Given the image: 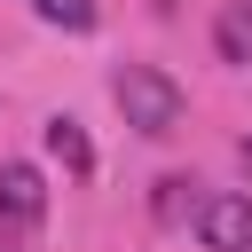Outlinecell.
Returning <instances> with one entry per match:
<instances>
[{
    "mask_svg": "<svg viewBox=\"0 0 252 252\" xmlns=\"http://www.w3.org/2000/svg\"><path fill=\"white\" fill-rule=\"evenodd\" d=\"M244 165H252V134H244Z\"/></svg>",
    "mask_w": 252,
    "mask_h": 252,
    "instance_id": "cell-8",
    "label": "cell"
},
{
    "mask_svg": "<svg viewBox=\"0 0 252 252\" xmlns=\"http://www.w3.org/2000/svg\"><path fill=\"white\" fill-rule=\"evenodd\" d=\"M0 252H16V244H0Z\"/></svg>",
    "mask_w": 252,
    "mask_h": 252,
    "instance_id": "cell-9",
    "label": "cell"
},
{
    "mask_svg": "<svg viewBox=\"0 0 252 252\" xmlns=\"http://www.w3.org/2000/svg\"><path fill=\"white\" fill-rule=\"evenodd\" d=\"M47 150H55L71 173H94V142H87V134H79V118H63V110L47 118Z\"/></svg>",
    "mask_w": 252,
    "mask_h": 252,
    "instance_id": "cell-5",
    "label": "cell"
},
{
    "mask_svg": "<svg viewBox=\"0 0 252 252\" xmlns=\"http://www.w3.org/2000/svg\"><path fill=\"white\" fill-rule=\"evenodd\" d=\"M213 47H220V63H252V0H228V8H220Z\"/></svg>",
    "mask_w": 252,
    "mask_h": 252,
    "instance_id": "cell-4",
    "label": "cell"
},
{
    "mask_svg": "<svg viewBox=\"0 0 252 252\" xmlns=\"http://www.w3.org/2000/svg\"><path fill=\"white\" fill-rule=\"evenodd\" d=\"M39 220H47V181L32 165H0V244L32 236Z\"/></svg>",
    "mask_w": 252,
    "mask_h": 252,
    "instance_id": "cell-3",
    "label": "cell"
},
{
    "mask_svg": "<svg viewBox=\"0 0 252 252\" xmlns=\"http://www.w3.org/2000/svg\"><path fill=\"white\" fill-rule=\"evenodd\" d=\"M189 189H197V181L165 173V181H158V220H189V213H197V197H189Z\"/></svg>",
    "mask_w": 252,
    "mask_h": 252,
    "instance_id": "cell-6",
    "label": "cell"
},
{
    "mask_svg": "<svg viewBox=\"0 0 252 252\" xmlns=\"http://www.w3.org/2000/svg\"><path fill=\"white\" fill-rule=\"evenodd\" d=\"M110 102L126 110L134 134H173V126H181V87H173L165 71H150V63H118Z\"/></svg>",
    "mask_w": 252,
    "mask_h": 252,
    "instance_id": "cell-1",
    "label": "cell"
},
{
    "mask_svg": "<svg viewBox=\"0 0 252 252\" xmlns=\"http://www.w3.org/2000/svg\"><path fill=\"white\" fill-rule=\"evenodd\" d=\"M32 8H39L47 24H63V32H87V24H94V0H32Z\"/></svg>",
    "mask_w": 252,
    "mask_h": 252,
    "instance_id": "cell-7",
    "label": "cell"
},
{
    "mask_svg": "<svg viewBox=\"0 0 252 252\" xmlns=\"http://www.w3.org/2000/svg\"><path fill=\"white\" fill-rule=\"evenodd\" d=\"M197 236H205V252H252V197H236V189H220V197H197Z\"/></svg>",
    "mask_w": 252,
    "mask_h": 252,
    "instance_id": "cell-2",
    "label": "cell"
}]
</instances>
